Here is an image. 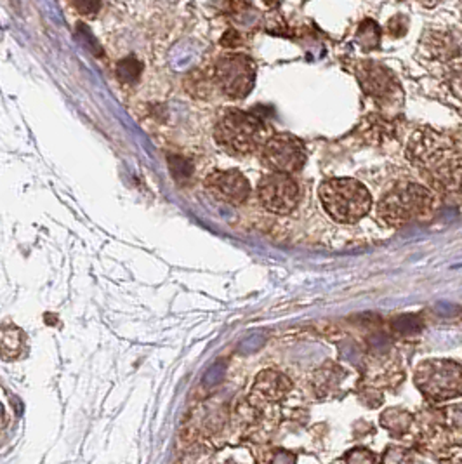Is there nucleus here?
Wrapping results in <instances>:
<instances>
[{
  "instance_id": "nucleus-6",
  "label": "nucleus",
  "mask_w": 462,
  "mask_h": 464,
  "mask_svg": "<svg viewBox=\"0 0 462 464\" xmlns=\"http://www.w3.org/2000/svg\"><path fill=\"white\" fill-rule=\"evenodd\" d=\"M261 160L272 172L293 174L304 168L308 151L299 138L280 132L266 140L265 147L261 148Z\"/></svg>"
},
{
  "instance_id": "nucleus-3",
  "label": "nucleus",
  "mask_w": 462,
  "mask_h": 464,
  "mask_svg": "<svg viewBox=\"0 0 462 464\" xmlns=\"http://www.w3.org/2000/svg\"><path fill=\"white\" fill-rule=\"evenodd\" d=\"M318 197L325 212L337 223H357L372 208V197L369 190L351 178L325 179Z\"/></svg>"
},
{
  "instance_id": "nucleus-1",
  "label": "nucleus",
  "mask_w": 462,
  "mask_h": 464,
  "mask_svg": "<svg viewBox=\"0 0 462 464\" xmlns=\"http://www.w3.org/2000/svg\"><path fill=\"white\" fill-rule=\"evenodd\" d=\"M409 160L445 193H462V153L445 136L420 130L407 148Z\"/></svg>"
},
{
  "instance_id": "nucleus-11",
  "label": "nucleus",
  "mask_w": 462,
  "mask_h": 464,
  "mask_svg": "<svg viewBox=\"0 0 462 464\" xmlns=\"http://www.w3.org/2000/svg\"><path fill=\"white\" fill-rule=\"evenodd\" d=\"M141 75V63L136 58H127L117 64V77L124 84H132Z\"/></svg>"
},
{
  "instance_id": "nucleus-10",
  "label": "nucleus",
  "mask_w": 462,
  "mask_h": 464,
  "mask_svg": "<svg viewBox=\"0 0 462 464\" xmlns=\"http://www.w3.org/2000/svg\"><path fill=\"white\" fill-rule=\"evenodd\" d=\"M289 388L291 384L285 376L268 371L257 378L254 392H257L265 401H278L287 395Z\"/></svg>"
},
{
  "instance_id": "nucleus-9",
  "label": "nucleus",
  "mask_w": 462,
  "mask_h": 464,
  "mask_svg": "<svg viewBox=\"0 0 462 464\" xmlns=\"http://www.w3.org/2000/svg\"><path fill=\"white\" fill-rule=\"evenodd\" d=\"M358 79L360 84L363 87V91L372 96L374 100L384 102V100H391L397 82L393 81V75L376 63H363L358 70Z\"/></svg>"
},
{
  "instance_id": "nucleus-15",
  "label": "nucleus",
  "mask_w": 462,
  "mask_h": 464,
  "mask_svg": "<svg viewBox=\"0 0 462 464\" xmlns=\"http://www.w3.org/2000/svg\"><path fill=\"white\" fill-rule=\"evenodd\" d=\"M266 2V5H276L280 0H265Z\"/></svg>"
},
{
  "instance_id": "nucleus-8",
  "label": "nucleus",
  "mask_w": 462,
  "mask_h": 464,
  "mask_svg": "<svg viewBox=\"0 0 462 464\" xmlns=\"http://www.w3.org/2000/svg\"><path fill=\"white\" fill-rule=\"evenodd\" d=\"M206 190L219 202L242 206L251 195V183L240 170H212L206 178Z\"/></svg>"
},
{
  "instance_id": "nucleus-5",
  "label": "nucleus",
  "mask_w": 462,
  "mask_h": 464,
  "mask_svg": "<svg viewBox=\"0 0 462 464\" xmlns=\"http://www.w3.org/2000/svg\"><path fill=\"white\" fill-rule=\"evenodd\" d=\"M214 84L230 100H244L251 94L255 82V64L247 54H223L216 60Z\"/></svg>"
},
{
  "instance_id": "nucleus-2",
  "label": "nucleus",
  "mask_w": 462,
  "mask_h": 464,
  "mask_svg": "<svg viewBox=\"0 0 462 464\" xmlns=\"http://www.w3.org/2000/svg\"><path fill=\"white\" fill-rule=\"evenodd\" d=\"M266 124L263 119L244 110H226L214 127V140L233 157H244L265 147Z\"/></svg>"
},
{
  "instance_id": "nucleus-14",
  "label": "nucleus",
  "mask_w": 462,
  "mask_h": 464,
  "mask_svg": "<svg viewBox=\"0 0 462 464\" xmlns=\"http://www.w3.org/2000/svg\"><path fill=\"white\" fill-rule=\"evenodd\" d=\"M450 85H452V91L462 100V68H456V72L450 79Z\"/></svg>"
},
{
  "instance_id": "nucleus-7",
  "label": "nucleus",
  "mask_w": 462,
  "mask_h": 464,
  "mask_svg": "<svg viewBox=\"0 0 462 464\" xmlns=\"http://www.w3.org/2000/svg\"><path fill=\"white\" fill-rule=\"evenodd\" d=\"M257 198L266 211L284 216L299 206L301 190L293 174L270 172L257 185Z\"/></svg>"
},
{
  "instance_id": "nucleus-13",
  "label": "nucleus",
  "mask_w": 462,
  "mask_h": 464,
  "mask_svg": "<svg viewBox=\"0 0 462 464\" xmlns=\"http://www.w3.org/2000/svg\"><path fill=\"white\" fill-rule=\"evenodd\" d=\"M75 7L85 14V16H94L100 11V0H73Z\"/></svg>"
},
{
  "instance_id": "nucleus-12",
  "label": "nucleus",
  "mask_w": 462,
  "mask_h": 464,
  "mask_svg": "<svg viewBox=\"0 0 462 464\" xmlns=\"http://www.w3.org/2000/svg\"><path fill=\"white\" fill-rule=\"evenodd\" d=\"M358 37H361V45L365 49H372L376 47L379 43V30L376 23L371 22V28H367V22L363 23L360 26V32H358Z\"/></svg>"
},
{
  "instance_id": "nucleus-4",
  "label": "nucleus",
  "mask_w": 462,
  "mask_h": 464,
  "mask_svg": "<svg viewBox=\"0 0 462 464\" xmlns=\"http://www.w3.org/2000/svg\"><path fill=\"white\" fill-rule=\"evenodd\" d=\"M433 204L435 197L428 188L416 183H403L382 197L378 214L388 227L399 228L429 216Z\"/></svg>"
}]
</instances>
